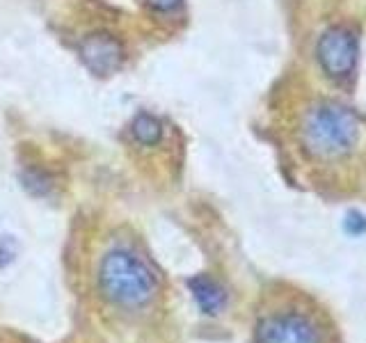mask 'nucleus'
<instances>
[{"label":"nucleus","instance_id":"1","mask_svg":"<svg viewBox=\"0 0 366 343\" xmlns=\"http://www.w3.org/2000/svg\"><path fill=\"white\" fill-rule=\"evenodd\" d=\"M252 343H343L332 316L300 291L270 293L263 300Z\"/></svg>","mask_w":366,"mask_h":343},{"label":"nucleus","instance_id":"2","mask_svg":"<svg viewBox=\"0 0 366 343\" xmlns=\"http://www.w3.org/2000/svg\"><path fill=\"white\" fill-rule=\"evenodd\" d=\"M99 289L119 309H142L158 295V277L131 249H112L99 263Z\"/></svg>","mask_w":366,"mask_h":343},{"label":"nucleus","instance_id":"3","mask_svg":"<svg viewBox=\"0 0 366 343\" xmlns=\"http://www.w3.org/2000/svg\"><path fill=\"white\" fill-rule=\"evenodd\" d=\"M357 135L360 121L355 112L339 103H325L312 110L302 129L307 151L323 160L346 156L357 142Z\"/></svg>","mask_w":366,"mask_h":343},{"label":"nucleus","instance_id":"4","mask_svg":"<svg viewBox=\"0 0 366 343\" xmlns=\"http://www.w3.org/2000/svg\"><path fill=\"white\" fill-rule=\"evenodd\" d=\"M318 60L332 78H348L357 64V37L348 28H330L318 41Z\"/></svg>","mask_w":366,"mask_h":343},{"label":"nucleus","instance_id":"5","mask_svg":"<svg viewBox=\"0 0 366 343\" xmlns=\"http://www.w3.org/2000/svg\"><path fill=\"white\" fill-rule=\"evenodd\" d=\"M80 60L94 76H112L124 62V46L110 32H94L80 44Z\"/></svg>","mask_w":366,"mask_h":343},{"label":"nucleus","instance_id":"6","mask_svg":"<svg viewBox=\"0 0 366 343\" xmlns=\"http://www.w3.org/2000/svg\"><path fill=\"white\" fill-rule=\"evenodd\" d=\"M188 289L194 297V302H197L202 312L209 316L220 314L227 304L224 289L215 279H211L209 274H194V277H190Z\"/></svg>","mask_w":366,"mask_h":343},{"label":"nucleus","instance_id":"7","mask_svg":"<svg viewBox=\"0 0 366 343\" xmlns=\"http://www.w3.org/2000/svg\"><path fill=\"white\" fill-rule=\"evenodd\" d=\"M131 133L135 137V142H140L144 146H156L160 140H163V126H160V121L156 117H152V114H147V112L137 114L133 119Z\"/></svg>","mask_w":366,"mask_h":343},{"label":"nucleus","instance_id":"8","mask_svg":"<svg viewBox=\"0 0 366 343\" xmlns=\"http://www.w3.org/2000/svg\"><path fill=\"white\" fill-rule=\"evenodd\" d=\"M21 183L30 194H34V197H41V194L51 192V179L41 169H26L21 174Z\"/></svg>","mask_w":366,"mask_h":343},{"label":"nucleus","instance_id":"9","mask_svg":"<svg viewBox=\"0 0 366 343\" xmlns=\"http://www.w3.org/2000/svg\"><path fill=\"white\" fill-rule=\"evenodd\" d=\"M16 252H19V247H16V240L14 238H11V236H3V238H0V268L9 266V263L14 261Z\"/></svg>","mask_w":366,"mask_h":343},{"label":"nucleus","instance_id":"10","mask_svg":"<svg viewBox=\"0 0 366 343\" xmlns=\"http://www.w3.org/2000/svg\"><path fill=\"white\" fill-rule=\"evenodd\" d=\"M346 229L350 234H362V232H366V220L360 213H350L346 217Z\"/></svg>","mask_w":366,"mask_h":343},{"label":"nucleus","instance_id":"11","mask_svg":"<svg viewBox=\"0 0 366 343\" xmlns=\"http://www.w3.org/2000/svg\"><path fill=\"white\" fill-rule=\"evenodd\" d=\"M183 0H147V5L156 11H172V9H177Z\"/></svg>","mask_w":366,"mask_h":343}]
</instances>
